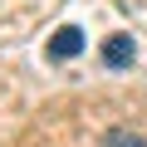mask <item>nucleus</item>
<instances>
[{"label":"nucleus","mask_w":147,"mask_h":147,"mask_svg":"<svg viewBox=\"0 0 147 147\" xmlns=\"http://www.w3.org/2000/svg\"><path fill=\"white\" fill-rule=\"evenodd\" d=\"M84 44H88V39H84L79 25H64V30H54V39L44 44V59H49V64H69V59L84 54Z\"/></svg>","instance_id":"obj_1"},{"label":"nucleus","mask_w":147,"mask_h":147,"mask_svg":"<svg viewBox=\"0 0 147 147\" xmlns=\"http://www.w3.org/2000/svg\"><path fill=\"white\" fill-rule=\"evenodd\" d=\"M98 147H147V132H137V127L118 123V127H108V132L98 137Z\"/></svg>","instance_id":"obj_3"},{"label":"nucleus","mask_w":147,"mask_h":147,"mask_svg":"<svg viewBox=\"0 0 147 147\" xmlns=\"http://www.w3.org/2000/svg\"><path fill=\"white\" fill-rule=\"evenodd\" d=\"M132 59H137V44H132L127 34H113V39L103 44V64H108V69H127Z\"/></svg>","instance_id":"obj_2"}]
</instances>
